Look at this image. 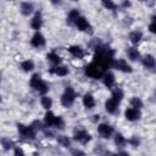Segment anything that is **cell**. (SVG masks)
<instances>
[{"label": "cell", "mask_w": 156, "mask_h": 156, "mask_svg": "<svg viewBox=\"0 0 156 156\" xmlns=\"http://www.w3.org/2000/svg\"><path fill=\"white\" fill-rule=\"evenodd\" d=\"M30 85H32L35 90H38L39 93H41V94H45V93L49 90L46 83L40 79V76H39V74H33V76H32V78H30Z\"/></svg>", "instance_id": "obj_1"}, {"label": "cell", "mask_w": 156, "mask_h": 156, "mask_svg": "<svg viewBox=\"0 0 156 156\" xmlns=\"http://www.w3.org/2000/svg\"><path fill=\"white\" fill-rule=\"evenodd\" d=\"M74 99H76V93H74V90H73L72 88L68 87V88H66L63 95L61 96V104H62L65 107H69V106L73 104Z\"/></svg>", "instance_id": "obj_2"}, {"label": "cell", "mask_w": 156, "mask_h": 156, "mask_svg": "<svg viewBox=\"0 0 156 156\" xmlns=\"http://www.w3.org/2000/svg\"><path fill=\"white\" fill-rule=\"evenodd\" d=\"M87 74L89 77H93V78H100L104 74V68L100 67L98 63L93 62L87 67Z\"/></svg>", "instance_id": "obj_3"}, {"label": "cell", "mask_w": 156, "mask_h": 156, "mask_svg": "<svg viewBox=\"0 0 156 156\" xmlns=\"http://www.w3.org/2000/svg\"><path fill=\"white\" fill-rule=\"evenodd\" d=\"M45 123H46L48 126H55V127H57V128H58V127L61 128V126L63 124L61 117L54 116V113L50 112V111H48V112L45 113Z\"/></svg>", "instance_id": "obj_4"}, {"label": "cell", "mask_w": 156, "mask_h": 156, "mask_svg": "<svg viewBox=\"0 0 156 156\" xmlns=\"http://www.w3.org/2000/svg\"><path fill=\"white\" fill-rule=\"evenodd\" d=\"M18 132L23 138H29V139H34L35 138V132L32 127H26L23 124H18Z\"/></svg>", "instance_id": "obj_5"}, {"label": "cell", "mask_w": 156, "mask_h": 156, "mask_svg": "<svg viewBox=\"0 0 156 156\" xmlns=\"http://www.w3.org/2000/svg\"><path fill=\"white\" fill-rule=\"evenodd\" d=\"M98 130H99L100 135L104 136V138H110L111 134L113 133V128L111 126H108V124H105V123L100 124L99 128H98Z\"/></svg>", "instance_id": "obj_6"}, {"label": "cell", "mask_w": 156, "mask_h": 156, "mask_svg": "<svg viewBox=\"0 0 156 156\" xmlns=\"http://www.w3.org/2000/svg\"><path fill=\"white\" fill-rule=\"evenodd\" d=\"M124 115H126L127 119H129V121H136V119L140 118V112H139V110L133 108V107L127 108L126 112H124Z\"/></svg>", "instance_id": "obj_7"}, {"label": "cell", "mask_w": 156, "mask_h": 156, "mask_svg": "<svg viewBox=\"0 0 156 156\" xmlns=\"http://www.w3.org/2000/svg\"><path fill=\"white\" fill-rule=\"evenodd\" d=\"M74 139L78 140L79 143H82V144H87L88 141H90L91 136H90V134H89L88 132H85V130H80V132L76 133Z\"/></svg>", "instance_id": "obj_8"}, {"label": "cell", "mask_w": 156, "mask_h": 156, "mask_svg": "<svg viewBox=\"0 0 156 156\" xmlns=\"http://www.w3.org/2000/svg\"><path fill=\"white\" fill-rule=\"evenodd\" d=\"M115 66H116L117 69H119V71H122V72H132V67H130L124 60H122V58L117 60V61L115 62Z\"/></svg>", "instance_id": "obj_9"}, {"label": "cell", "mask_w": 156, "mask_h": 156, "mask_svg": "<svg viewBox=\"0 0 156 156\" xmlns=\"http://www.w3.org/2000/svg\"><path fill=\"white\" fill-rule=\"evenodd\" d=\"M32 45L33 46H35V48H39V46H41V45H44V43H45V39H44V37L40 34V33H35L34 35H33V38H32Z\"/></svg>", "instance_id": "obj_10"}, {"label": "cell", "mask_w": 156, "mask_h": 156, "mask_svg": "<svg viewBox=\"0 0 156 156\" xmlns=\"http://www.w3.org/2000/svg\"><path fill=\"white\" fill-rule=\"evenodd\" d=\"M83 104L87 108H93L95 106V100L93 98L91 94H85L84 98H83Z\"/></svg>", "instance_id": "obj_11"}, {"label": "cell", "mask_w": 156, "mask_h": 156, "mask_svg": "<svg viewBox=\"0 0 156 156\" xmlns=\"http://www.w3.org/2000/svg\"><path fill=\"white\" fill-rule=\"evenodd\" d=\"M41 23H43V21H41V15H40L39 12H37L35 16H34L33 20H32L30 26H32L33 29H39V28L41 27Z\"/></svg>", "instance_id": "obj_12"}, {"label": "cell", "mask_w": 156, "mask_h": 156, "mask_svg": "<svg viewBox=\"0 0 156 156\" xmlns=\"http://www.w3.org/2000/svg\"><path fill=\"white\" fill-rule=\"evenodd\" d=\"M76 24L79 30H87L89 28V23L84 17H78V20L76 21Z\"/></svg>", "instance_id": "obj_13"}, {"label": "cell", "mask_w": 156, "mask_h": 156, "mask_svg": "<svg viewBox=\"0 0 156 156\" xmlns=\"http://www.w3.org/2000/svg\"><path fill=\"white\" fill-rule=\"evenodd\" d=\"M117 102H115L112 99H110V100H107L106 101V104H105V108H106V111L107 112H110V113H115L116 111H117Z\"/></svg>", "instance_id": "obj_14"}, {"label": "cell", "mask_w": 156, "mask_h": 156, "mask_svg": "<svg viewBox=\"0 0 156 156\" xmlns=\"http://www.w3.org/2000/svg\"><path fill=\"white\" fill-rule=\"evenodd\" d=\"M50 72H51V73H55V74H57V76L63 77V76H66V74L68 73V68H67L66 66H58V67H54Z\"/></svg>", "instance_id": "obj_15"}, {"label": "cell", "mask_w": 156, "mask_h": 156, "mask_svg": "<svg viewBox=\"0 0 156 156\" xmlns=\"http://www.w3.org/2000/svg\"><path fill=\"white\" fill-rule=\"evenodd\" d=\"M143 63L144 66L149 67V68H154L155 67V58L152 55H146L144 58H143Z\"/></svg>", "instance_id": "obj_16"}, {"label": "cell", "mask_w": 156, "mask_h": 156, "mask_svg": "<svg viewBox=\"0 0 156 156\" xmlns=\"http://www.w3.org/2000/svg\"><path fill=\"white\" fill-rule=\"evenodd\" d=\"M113 83H115V76H113L112 73H106V74L104 76V84H105L107 88H110V87L113 85Z\"/></svg>", "instance_id": "obj_17"}, {"label": "cell", "mask_w": 156, "mask_h": 156, "mask_svg": "<svg viewBox=\"0 0 156 156\" xmlns=\"http://www.w3.org/2000/svg\"><path fill=\"white\" fill-rule=\"evenodd\" d=\"M68 50H69V52H71L74 57H78V58H79V57H82V56L84 55L83 49H80L79 46H71Z\"/></svg>", "instance_id": "obj_18"}, {"label": "cell", "mask_w": 156, "mask_h": 156, "mask_svg": "<svg viewBox=\"0 0 156 156\" xmlns=\"http://www.w3.org/2000/svg\"><path fill=\"white\" fill-rule=\"evenodd\" d=\"M32 11H33V6L29 2H22V5H21V12L24 16H28Z\"/></svg>", "instance_id": "obj_19"}, {"label": "cell", "mask_w": 156, "mask_h": 156, "mask_svg": "<svg viewBox=\"0 0 156 156\" xmlns=\"http://www.w3.org/2000/svg\"><path fill=\"white\" fill-rule=\"evenodd\" d=\"M122 98H123V93H122L121 89H116V90H113V93H112V100H113L115 102L118 104V102L122 100Z\"/></svg>", "instance_id": "obj_20"}, {"label": "cell", "mask_w": 156, "mask_h": 156, "mask_svg": "<svg viewBox=\"0 0 156 156\" xmlns=\"http://www.w3.org/2000/svg\"><path fill=\"white\" fill-rule=\"evenodd\" d=\"M78 17H79L78 10H72V11L68 13V18H67V21H68V23H73V22H76V21L78 20Z\"/></svg>", "instance_id": "obj_21"}, {"label": "cell", "mask_w": 156, "mask_h": 156, "mask_svg": "<svg viewBox=\"0 0 156 156\" xmlns=\"http://www.w3.org/2000/svg\"><path fill=\"white\" fill-rule=\"evenodd\" d=\"M129 39H130V41L132 43H134V44H136L140 39H141V33L140 32H132L130 34H129Z\"/></svg>", "instance_id": "obj_22"}, {"label": "cell", "mask_w": 156, "mask_h": 156, "mask_svg": "<svg viewBox=\"0 0 156 156\" xmlns=\"http://www.w3.org/2000/svg\"><path fill=\"white\" fill-rule=\"evenodd\" d=\"M127 54H128V56H129V58L130 60H136L138 57H139V51L135 49V48H130V49H128V51H127Z\"/></svg>", "instance_id": "obj_23"}, {"label": "cell", "mask_w": 156, "mask_h": 156, "mask_svg": "<svg viewBox=\"0 0 156 156\" xmlns=\"http://www.w3.org/2000/svg\"><path fill=\"white\" fill-rule=\"evenodd\" d=\"M21 67L24 69V71H32L33 68H34V63H33V61H29V60H27V61H23L22 63H21Z\"/></svg>", "instance_id": "obj_24"}, {"label": "cell", "mask_w": 156, "mask_h": 156, "mask_svg": "<svg viewBox=\"0 0 156 156\" xmlns=\"http://www.w3.org/2000/svg\"><path fill=\"white\" fill-rule=\"evenodd\" d=\"M41 105H43L44 108L49 110L51 107V105H52V101H51V99L49 96H43L41 98Z\"/></svg>", "instance_id": "obj_25"}, {"label": "cell", "mask_w": 156, "mask_h": 156, "mask_svg": "<svg viewBox=\"0 0 156 156\" xmlns=\"http://www.w3.org/2000/svg\"><path fill=\"white\" fill-rule=\"evenodd\" d=\"M130 105H132L133 108L139 110V108L143 106V102H141V100H140L139 98H132V100H130Z\"/></svg>", "instance_id": "obj_26"}, {"label": "cell", "mask_w": 156, "mask_h": 156, "mask_svg": "<svg viewBox=\"0 0 156 156\" xmlns=\"http://www.w3.org/2000/svg\"><path fill=\"white\" fill-rule=\"evenodd\" d=\"M48 60L49 61H51L52 63H60V61H61V58H60V56L58 55H56L55 52H50V54H48Z\"/></svg>", "instance_id": "obj_27"}, {"label": "cell", "mask_w": 156, "mask_h": 156, "mask_svg": "<svg viewBox=\"0 0 156 156\" xmlns=\"http://www.w3.org/2000/svg\"><path fill=\"white\" fill-rule=\"evenodd\" d=\"M115 141H116V144L119 145V146H122V145L126 144V139H124V138L122 136V134H119V133L116 134V136H115Z\"/></svg>", "instance_id": "obj_28"}, {"label": "cell", "mask_w": 156, "mask_h": 156, "mask_svg": "<svg viewBox=\"0 0 156 156\" xmlns=\"http://www.w3.org/2000/svg\"><path fill=\"white\" fill-rule=\"evenodd\" d=\"M57 140H58V143H60L62 146H66V147H67V146H69V139H68L67 136L62 135V136H60Z\"/></svg>", "instance_id": "obj_29"}, {"label": "cell", "mask_w": 156, "mask_h": 156, "mask_svg": "<svg viewBox=\"0 0 156 156\" xmlns=\"http://www.w3.org/2000/svg\"><path fill=\"white\" fill-rule=\"evenodd\" d=\"M1 144H2L4 149H6V150H9V149L12 147V141L10 139H2L1 140Z\"/></svg>", "instance_id": "obj_30"}, {"label": "cell", "mask_w": 156, "mask_h": 156, "mask_svg": "<svg viewBox=\"0 0 156 156\" xmlns=\"http://www.w3.org/2000/svg\"><path fill=\"white\" fill-rule=\"evenodd\" d=\"M102 5L106 7V9H108V10H116V5L112 2V1H102Z\"/></svg>", "instance_id": "obj_31"}, {"label": "cell", "mask_w": 156, "mask_h": 156, "mask_svg": "<svg viewBox=\"0 0 156 156\" xmlns=\"http://www.w3.org/2000/svg\"><path fill=\"white\" fill-rule=\"evenodd\" d=\"M72 156H85V154H84L82 150L73 149V150H72Z\"/></svg>", "instance_id": "obj_32"}, {"label": "cell", "mask_w": 156, "mask_h": 156, "mask_svg": "<svg viewBox=\"0 0 156 156\" xmlns=\"http://www.w3.org/2000/svg\"><path fill=\"white\" fill-rule=\"evenodd\" d=\"M15 156H24V154H23L22 149L16 147V149H15Z\"/></svg>", "instance_id": "obj_33"}, {"label": "cell", "mask_w": 156, "mask_h": 156, "mask_svg": "<svg viewBox=\"0 0 156 156\" xmlns=\"http://www.w3.org/2000/svg\"><path fill=\"white\" fill-rule=\"evenodd\" d=\"M149 29H150V32H151V33H155V32H156V29H155V21H152V22H151V24H150Z\"/></svg>", "instance_id": "obj_34"}, {"label": "cell", "mask_w": 156, "mask_h": 156, "mask_svg": "<svg viewBox=\"0 0 156 156\" xmlns=\"http://www.w3.org/2000/svg\"><path fill=\"white\" fill-rule=\"evenodd\" d=\"M129 141H130V143H132V144H133L134 146H136V145H139V140H138L136 138H132V139H130Z\"/></svg>", "instance_id": "obj_35"}, {"label": "cell", "mask_w": 156, "mask_h": 156, "mask_svg": "<svg viewBox=\"0 0 156 156\" xmlns=\"http://www.w3.org/2000/svg\"><path fill=\"white\" fill-rule=\"evenodd\" d=\"M111 156H128V154H126V152H119V154H117V155H111Z\"/></svg>", "instance_id": "obj_36"}, {"label": "cell", "mask_w": 156, "mask_h": 156, "mask_svg": "<svg viewBox=\"0 0 156 156\" xmlns=\"http://www.w3.org/2000/svg\"><path fill=\"white\" fill-rule=\"evenodd\" d=\"M123 6H130V2H128V1H124V2H123Z\"/></svg>", "instance_id": "obj_37"}, {"label": "cell", "mask_w": 156, "mask_h": 156, "mask_svg": "<svg viewBox=\"0 0 156 156\" xmlns=\"http://www.w3.org/2000/svg\"><path fill=\"white\" fill-rule=\"evenodd\" d=\"M0 101H1V98H0Z\"/></svg>", "instance_id": "obj_38"}]
</instances>
